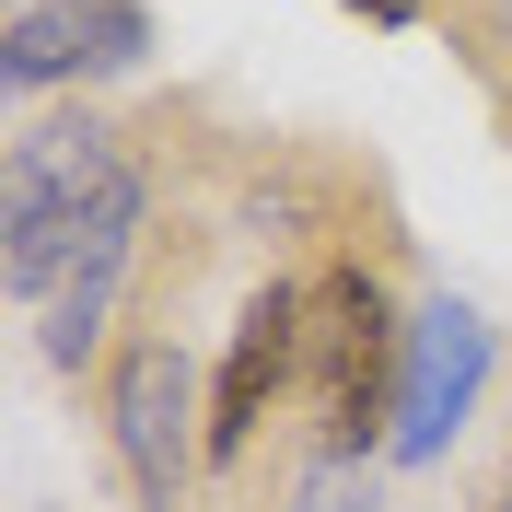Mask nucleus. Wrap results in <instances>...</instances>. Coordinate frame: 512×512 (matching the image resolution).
<instances>
[{
    "label": "nucleus",
    "mask_w": 512,
    "mask_h": 512,
    "mask_svg": "<svg viewBox=\"0 0 512 512\" xmlns=\"http://www.w3.org/2000/svg\"><path fill=\"white\" fill-rule=\"evenodd\" d=\"M0 280L47 303L70 256H94L105 233H140V163L105 117H59L12 140V187H0Z\"/></svg>",
    "instance_id": "nucleus-1"
},
{
    "label": "nucleus",
    "mask_w": 512,
    "mask_h": 512,
    "mask_svg": "<svg viewBox=\"0 0 512 512\" xmlns=\"http://www.w3.org/2000/svg\"><path fill=\"white\" fill-rule=\"evenodd\" d=\"M396 384H408V326L384 303L373 268H315L303 280V396H315L326 454H361L396 419Z\"/></svg>",
    "instance_id": "nucleus-2"
},
{
    "label": "nucleus",
    "mask_w": 512,
    "mask_h": 512,
    "mask_svg": "<svg viewBox=\"0 0 512 512\" xmlns=\"http://www.w3.org/2000/svg\"><path fill=\"white\" fill-rule=\"evenodd\" d=\"M105 431H117V466H128V489L152 512L187 501L198 454H210V419H198V396H187V350H175V338H128V350L105 361Z\"/></svg>",
    "instance_id": "nucleus-3"
},
{
    "label": "nucleus",
    "mask_w": 512,
    "mask_h": 512,
    "mask_svg": "<svg viewBox=\"0 0 512 512\" xmlns=\"http://www.w3.org/2000/svg\"><path fill=\"white\" fill-rule=\"evenodd\" d=\"M478 384H489V326L478 303H419L408 315V384H396V431L384 443L408 454V466H431V454L466 431V408H478Z\"/></svg>",
    "instance_id": "nucleus-4"
},
{
    "label": "nucleus",
    "mask_w": 512,
    "mask_h": 512,
    "mask_svg": "<svg viewBox=\"0 0 512 512\" xmlns=\"http://www.w3.org/2000/svg\"><path fill=\"white\" fill-rule=\"evenodd\" d=\"M140 59H152V12L140 0H12V35H0L12 94L82 82V70H140Z\"/></svg>",
    "instance_id": "nucleus-5"
},
{
    "label": "nucleus",
    "mask_w": 512,
    "mask_h": 512,
    "mask_svg": "<svg viewBox=\"0 0 512 512\" xmlns=\"http://www.w3.org/2000/svg\"><path fill=\"white\" fill-rule=\"evenodd\" d=\"M303 373V291H256L245 315H233V350H222V384H210V454H245L268 396Z\"/></svg>",
    "instance_id": "nucleus-6"
},
{
    "label": "nucleus",
    "mask_w": 512,
    "mask_h": 512,
    "mask_svg": "<svg viewBox=\"0 0 512 512\" xmlns=\"http://www.w3.org/2000/svg\"><path fill=\"white\" fill-rule=\"evenodd\" d=\"M291 512H373V466H361V454H326Z\"/></svg>",
    "instance_id": "nucleus-7"
},
{
    "label": "nucleus",
    "mask_w": 512,
    "mask_h": 512,
    "mask_svg": "<svg viewBox=\"0 0 512 512\" xmlns=\"http://www.w3.org/2000/svg\"><path fill=\"white\" fill-rule=\"evenodd\" d=\"M361 24H419V12H431V0H350Z\"/></svg>",
    "instance_id": "nucleus-8"
},
{
    "label": "nucleus",
    "mask_w": 512,
    "mask_h": 512,
    "mask_svg": "<svg viewBox=\"0 0 512 512\" xmlns=\"http://www.w3.org/2000/svg\"><path fill=\"white\" fill-rule=\"evenodd\" d=\"M501 512H512V489H501Z\"/></svg>",
    "instance_id": "nucleus-9"
}]
</instances>
